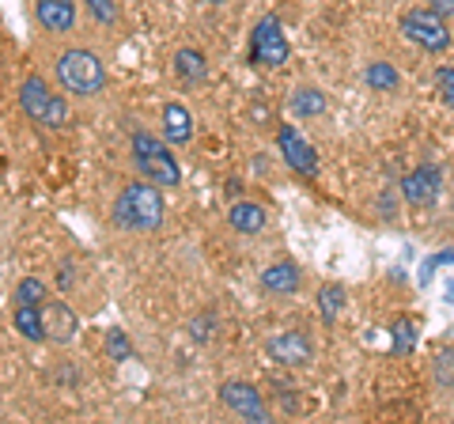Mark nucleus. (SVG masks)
Returning a JSON list of instances; mask_svg holds the SVG:
<instances>
[{
	"instance_id": "nucleus-1",
	"label": "nucleus",
	"mask_w": 454,
	"mask_h": 424,
	"mask_svg": "<svg viewBox=\"0 0 454 424\" xmlns=\"http://www.w3.org/2000/svg\"><path fill=\"white\" fill-rule=\"evenodd\" d=\"M163 193L155 182H129L121 186V193L114 197L110 216L125 232H155L163 224Z\"/></svg>"
},
{
	"instance_id": "nucleus-2",
	"label": "nucleus",
	"mask_w": 454,
	"mask_h": 424,
	"mask_svg": "<svg viewBox=\"0 0 454 424\" xmlns=\"http://www.w3.org/2000/svg\"><path fill=\"white\" fill-rule=\"evenodd\" d=\"M57 83L76 95V98H95L98 91L106 88V65L98 58L95 50H83V46H73L57 58Z\"/></svg>"
},
{
	"instance_id": "nucleus-3",
	"label": "nucleus",
	"mask_w": 454,
	"mask_h": 424,
	"mask_svg": "<svg viewBox=\"0 0 454 424\" xmlns=\"http://www.w3.org/2000/svg\"><path fill=\"white\" fill-rule=\"evenodd\" d=\"M133 163L148 182H155V186L175 190L182 182V171L167 148V140H155L152 133H133Z\"/></svg>"
},
{
	"instance_id": "nucleus-4",
	"label": "nucleus",
	"mask_w": 454,
	"mask_h": 424,
	"mask_svg": "<svg viewBox=\"0 0 454 424\" xmlns=\"http://www.w3.org/2000/svg\"><path fill=\"white\" fill-rule=\"evenodd\" d=\"M402 31L409 42H417L424 53H447L450 50V31L439 12L432 8H417V12H405L402 16Z\"/></svg>"
},
{
	"instance_id": "nucleus-5",
	"label": "nucleus",
	"mask_w": 454,
	"mask_h": 424,
	"mask_svg": "<svg viewBox=\"0 0 454 424\" xmlns=\"http://www.w3.org/2000/svg\"><path fill=\"white\" fill-rule=\"evenodd\" d=\"M250 58L265 65V68H280L288 65L292 58V46H288V35L277 16H262L258 27H254V38H250Z\"/></svg>"
},
{
	"instance_id": "nucleus-6",
	"label": "nucleus",
	"mask_w": 454,
	"mask_h": 424,
	"mask_svg": "<svg viewBox=\"0 0 454 424\" xmlns=\"http://www.w3.org/2000/svg\"><path fill=\"white\" fill-rule=\"evenodd\" d=\"M220 402L231 409V413L243 417V420H258V424L273 420V417H269V405L262 398V390L254 383H239V379H231V383L220 387Z\"/></svg>"
},
{
	"instance_id": "nucleus-7",
	"label": "nucleus",
	"mask_w": 454,
	"mask_h": 424,
	"mask_svg": "<svg viewBox=\"0 0 454 424\" xmlns=\"http://www.w3.org/2000/svg\"><path fill=\"white\" fill-rule=\"evenodd\" d=\"M439 190H443V171L435 163H420L402 178V197L417 208H428L439 201Z\"/></svg>"
},
{
	"instance_id": "nucleus-8",
	"label": "nucleus",
	"mask_w": 454,
	"mask_h": 424,
	"mask_svg": "<svg viewBox=\"0 0 454 424\" xmlns=\"http://www.w3.org/2000/svg\"><path fill=\"white\" fill-rule=\"evenodd\" d=\"M277 145H280L284 163H288L295 175H303V178H315L318 175V152L310 148L307 140L292 130V125H280V130H277Z\"/></svg>"
},
{
	"instance_id": "nucleus-9",
	"label": "nucleus",
	"mask_w": 454,
	"mask_h": 424,
	"mask_svg": "<svg viewBox=\"0 0 454 424\" xmlns=\"http://www.w3.org/2000/svg\"><path fill=\"white\" fill-rule=\"evenodd\" d=\"M265 352H269V360H277L284 367H303V364H310V357H315V345H310L307 334L288 330V334L273 337V342L265 345Z\"/></svg>"
},
{
	"instance_id": "nucleus-10",
	"label": "nucleus",
	"mask_w": 454,
	"mask_h": 424,
	"mask_svg": "<svg viewBox=\"0 0 454 424\" xmlns=\"http://www.w3.org/2000/svg\"><path fill=\"white\" fill-rule=\"evenodd\" d=\"M42 322H46V342H53V345H68L80 330L76 310L65 300H50L46 307H42Z\"/></svg>"
},
{
	"instance_id": "nucleus-11",
	"label": "nucleus",
	"mask_w": 454,
	"mask_h": 424,
	"mask_svg": "<svg viewBox=\"0 0 454 424\" xmlns=\"http://www.w3.org/2000/svg\"><path fill=\"white\" fill-rule=\"evenodd\" d=\"M53 91H50V83L46 80H38V76H27L23 83H20V110L31 122H38V125H46V118H50V106H53Z\"/></svg>"
},
{
	"instance_id": "nucleus-12",
	"label": "nucleus",
	"mask_w": 454,
	"mask_h": 424,
	"mask_svg": "<svg viewBox=\"0 0 454 424\" xmlns=\"http://www.w3.org/2000/svg\"><path fill=\"white\" fill-rule=\"evenodd\" d=\"M35 20L46 27L50 35H68L76 27V4L73 0H38Z\"/></svg>"
},
{
	"instance_id": "nucleus-13",
	"label": "nucleus",
	"mask_w": 454,
	"mask_h": 424,
	"mask_svg": "<svg viewBox=\"0 0 454 424\" xmlns=\"http://www.w3.org/2000/svg\"><path fill=\"white\" fill-rule=\"evenodd\" d=\"M303 285V273L295 262H273L269 270H262V288L269 295H295Z\"/></svg>"
},
{
	"instance_id": "nucleus-14",
	"label": "nucleus",
	"mask_w": 454,
	"mask_h": 424,
	"mask_svg": "<svg viewBox=\"0 0 454 424\" xmlns=\"http://www.w3.org/2000/svg\"><path fill=\"white\" fill-rule=\"evenodd\" d=\"M163 137H167V145H186V140L193 137V118L182 103L163 106Z\"/></svg>"
},
{
	"instance_id": "nucleus-15",
	"label": "nucleus",
	"mask_w": 454,
	"mask_h": 424,
	"mask_svg": "<svg viewBox=\"0 0 454 424\" xmlns=\"http://www.w3.org/2000/svg\"><path fill=\"white\" fill-rule=\"evenodd\" d=\"M227 224L243 235H258L265 228V208L258 201H235L227 208Z\"/></svg>"
},
{
	"instance_id": "nucleus-16",
	"label": "nucleus",
	"mask_w": 454,
	"mask_h": 424,
	"mask_svg": "<svg viewBox=\"0 0 454 424\" xmlns=\"http://www.w3.org/2000/svg\"><path fill=\"white\" fill-rule=\"evenodd\" d=\"M175 73H178V80L182 83H193V88H197V83H205L208 80V61H205V53L201 50H178L175 53Z\"/></svg>"
},
{
	"instance_id": "nucleus-17",
	"label": "nucleus",
	"mask_w": 454,
	"mask_h": 424,
	"mask_svg": "<svg viewBox=\"0 0 454 424\" xmlns=\"http://www.w3.org/2000/svg\"><path fill=\"white\" fill-rule=\"evenodd\" d=\"M12 326H16V334L27 337V342H46V322H42V307L20 303L16 315H12Z\"/></svg>"
},
{
	"instance_id": "nucleus-18",
	"label": "nucleus",
	"mask_w": 454,
	"mask_h": 424,
	"mask_svg": "<svg viewBox=\"0 0 454 424\" xmlns=\"http://www.w3.org/2000/svg\"><path fill=\"white\" fill-rule=\"evenodd\" d=\"M325 95L318 91V88H295V95H292V114L295 118H322L325 114Z\"/></svg>"
},
{
	"instance_id": "nucleus-19",
	"label": "nucleus",
	"mask_w": 454,
	"mask_h": 424,
	"mask_svg": "<svg viewBox=\"0 0 454 424\" xmlns=\"http://www.w3.org/2000/svg\"><path fill=\"white\" fill-rule=\"evenodd\" d=\"M340 307H345V288H340V285H322L318 288V315H322L325 326H333V322H337Z\"/></svg>"
},
{
	"instance_id": "nucleus-20",
	"label": "nucleus",
	"mask_w": 454,
	"mask_h": 424,
	"mask_svg": "<svg viewBox=\"0 0 454 424\" xmlns=\"http://www.w3.org/2000/svg\"><path fill=\"white\" fill-rule=\"evenodd\" d=\"M364 80H367V88H375V91H394L397 88V68L394 65H387V61H375V65H367V73H364Z\"/></svg>"
},
{
	"instance_id": "nucleus-21",
	"label": "nucleus",
	"mask_w": 454,
	"mask_h": 424,
	"mask_svg": "<svg viewBox=\"0 0 454 424\" xmlns=\"http://www.w3.org/2000/svg\"><path fill=\"white\" fill-rule=\"evenodd\" d=\"M390 334H394V352L397 357H405V352L417 349V322L413 318H397L390 326Z\"/></svg>"
},
{
	"instance_id": "nucleus-22",
	"label": "nucleus",
	"mask_w": 454,
	"mask_h": 424,
	"mask_svg": "<svg viewBox=\"0 0 454 424\" xmlns=\"http://www.w3.org/2000/svg\"><path fill=\"white\" fill-rule=\"evenodd\" d=\"M106 357L110 360H118V364H125V360H133V342L125 337V330H106Z\"/></svg>"
},
{
	"instance_id": "nucleus-23",
	"label": "nucleus",
	"mask_w": 454,
	"mask_h": 424,
	"mask_svg": "<svg viewBox=\"0 0 454 424\" xmlns=\"http://www.w3.org/2000/svg\"><path fill=\"white\" fill-rule=\"evenodd\" d=\"M16 300L31 303V307H46V285H42L38 277H23L16 285Z\"/></svg>"
},
{
	"instance_id": "nucleus-24",
	"label": "nucleus",
	"mask_w": 454,
	"mask_h": 424,
	"mask_svg": "<svg viewBox=\"0 0 454 424\" xmlns=\"http://www.w3.org/2000/svg\"><path fill=\"white\" fill-rule=\"evenodd\" d=\"M432 372H435V379H439V387L454 390V349H439V352H435Z\"/></svg>"
},
{
	"instance_id": "nucleus-25",
	"label": "nucleus",
	"mask_w": 454,
	"mask_h": 424,
	"mask_svg": "<svg viewBox=\"0 0 454 424\" xmlns=\"http://www.w3.org/2000/svg\"><path fill=\"white\" fill-rule=\"evenodd\" d=\"M83 4H88V12L95 16V23H103V27L118 23V4H114V0H83Z\"/></svg>"
},
{
	"instance_id": "nucleus-26",
	"label": "nucleus",
	"mask_w": 454,
	"mask_h": 424,
	"mask_svg": "<svg viewBox=\"0 0 454 424\" xmlns=\"http://www.w3.org/2000/svg\"><path fill=\"white\" fill-rule=\"evenodd\" d=\"M435 88H439V95H443V103L454 106V65L439 68V73H435Z\"/></svg>"
},
{
	"instance_id": "nucleus-27",
	"label": "nucleus",
	"mask_w": 454,
	"mask_h": 424,
	"mask_svg": "<svg viewBox=\"0 0 454 424\" xmlns=\"http://www.w3.org/2000/svg\"><path fill=\"white\" fill-rule=\"evenodd\" d=\"M208 326H212V318H201V322H197V318H193V326H190V334H193V337H197V342H201V345H205V342H208V337H212V330H208Z\"/></svg>"
},
{
	"instance_id": "nucleus-28",
	"label": "nucleus",
	"mask_w": 454,
	"mask_h": 424,
	"mask_svg": "<svg viewBox=\"0 0 454 424\" xmlns=\"http://www.w3.org/2000/svg\"><path fill=\"white\" fill-rule=\"evenodd\" d=\"M428 4H432V12H439V16H454V0H428Z\"/></svg>"
},
{
	"instance_id": "nucleus-29",
	"label": "nucleus",
	"mask_w": 454,
	"mask_h": 424,
	"mask_svg": "<svg viewBox=\"0 0 454 424\" xmlns=\"http://www.w3.org/2000/svg\"><path fill=\"white\" fill-rule=\"evenodd\" d=\"M208 4H216V8H220V4H227V0H208Z\"/></svg>"
}]
</instances>
